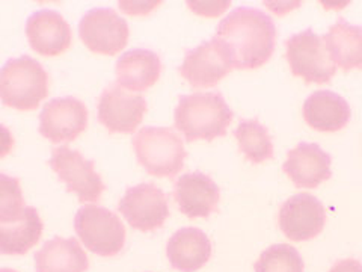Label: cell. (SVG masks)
Returning <instances> with one entry per match:
<instances>
[{
	"mask_svg": "<svg viewBox=\"0 0 362 272\" xmlns=\"http://www.w3.org/2000/svg\"><path fill=\"white\" fill-rule=\"evenodd\" d=\"M89 260L74 237H54L35 254L37 272H86Z\"/></svg>",
	"mask_w": 362,
	"mask_h": 272,
	"instance_id": "cell-21",
	"label": "cell"
},
{
	"mask_svg": "<svg viewBox=\"0 0 362 272\" xmlns=\"http://www.w3.org/2000/svg\"><path fill=\"white\" fill-rule=\"evenodd\" d=\"M255 272H303L302 256L294 246L276 244L266 248L255 262Z\"/></svg>",
	"mask_w": 362,
	"mask_h": 272,
	"instance_id": "cell-24",
	"label": "cell"
},
{
	"mask_svg": "<svg viewBox=\"0 0 362 272\" xmlns=\"http://www.w3.org/2000/svg\"><path fill=\"white\" fill-rule=\"evenodd\" d=\"M49 94V74L42 65L25 55L9 60L0 72V98L5 106L33 110Z\"/></svg>",
	"mask_w": 362,
	"mask_h": 272,
	"instance_id": "cell-3",
	"label": "cell"
},
{
	"mask_svg": "<svg viewBox=\"0 0 362 272\" xmlns=\"http://www.w3.org/2000/svg\"><path fill=\"white\" fill-rule=\"evenodd\" d=\"M233 70L218 44L211 41L201 42L198 47L186 53L180 67V74L194 88H210L218 85Z\"/></svg>",
	"mask_w": 362,
	"mask_h": 272,
	"instance_id": "cell-16",
	"label": "cell"
},
{
	"mask_svg": "<svg viewBox=\"0 0 362 272\" xmlns=\"http://www.w3.org/2000/svg\"><path fill=\"white\" fill-rule=\"evenodd\" d=\"M171 266L180 272H197L211 257V242L207 234L195 227L175 232L166 245Z\"/></svg>",
	"mask_w": 362,
	"mask_h": 272,
	"instance_id": "cell-17",
	"label": "cell"
},
{
	"mask_svg": "<svg viewBox=\"0 0 362 272\" xmlns=\"http://www.w3.org/2000/svg\"><path fill=\"white\" fill-rule=\"evenodd\" d=\"M78 35L90 52L113 56L127 45L129 25L115 9L94 8L78 23Z\"/></svg>",
	"mask_w": 362,
	"mask_h": 272,
	"instance_id": "cell-8",
	"label": "cell"
},
{
	"mask_svg": "<svg viewBox=\"0 0 362 272\" xmlns=\"http://www.w3.org/2000/svg\"><path fill=\"white\" fill-rule=\"evenodd\" d=\"M118 209L132 229L139 232L160 229L169 217V204L165 192L153 183L129 188L119 200Z\"/></svg>",
	"mask_w": 362,
	"mask_h": 272,
	"instance_id": "cell-9",
	"label": "cell"
},
{
	"mask_svg": "<svg viewBox=\"0 0 362 272\" xmlns=\"http://www.w3.org/2000/svg\"><path fill=\"white\" fill-rule=\"evenodd\" d=\"M146 101L118 84L107 86L98 100V121L112 133H132L139 128Z\"/></svg>",
	"mask_w": 362,
	"mask_h": 272,
	"instance_id": "cell-10",
	"label": "cell"
},
{
	"mask_svg": "<svg viewBox=\"0 0 362 272\" xmlns=\"http://www.w3.org/2000/svg\"><path fill=\"white\" fill-rule=\"evenodd\" d=\"M160 5V2H119V8L124 11V13L132 14V16H144L146 13H150L151 9Z\"/></svg>",
	"mask_w": 362,
	"mask_h": 272,
	"instance_id": "cell-27",
	"label": "cell"
},
{
	"mask_svg": "<svg viewBox=\"0 0 362 272\" xmlns=\"http://www.w3.org/2000/svg\"><path fill=\"white\" fill-rule=\"evenodd\" d=\"M323 41L334 64L344 72L362 68V28L350 25L344 18H338L323 35Z\"/></svg>",
	"mask_w": 362,
	"mask_h": 272,
	"instance_id": "cell-22",
	"label": "cell"
},
{
	"mask_svg": "<svg viewBox=\"0 0 362 272\" xmlns=\"http://www.w3.org/2000/svg\"><path fill=\"white\" fill-rule=\"evenodd\" d=\"M42 234V221L35 208L26 206L16 217L0 220V253L23 256L35 246Z\"/></svg>",
	"mask_w": 362,
	"mask_h": 272,
	"instance_id": "cell-19",
	"label": "cell"
},
{
	"mask_svg": "<svg viewBox=\"0 0 362 272\" xmlns=\"http://www.w3.org/2000/svg\"><path fill=\"white\" fill-rule=\"evenodd\" d=\"M86 126L88 109L74 97L53 98L40 113V133L54 144L74 141Z\"/></svg>",
	"mask_w": 362,
	"mask_h": 272,
	"instance_id": "cell-11",
	"label": "cell"
},
{
	"mask_svg": "<svg viewBox=\"0 0 362 272\" xmlns=\"http://www.w3.org/2000/svg\"><path fill=\"white\" fill-rule=\"evenodd\" d=\"M303 118L310 128L319 132H338L350 121V106L347 101L332 91H314L305 100L302 108Z\"/></svg>",
	"mask_w": 362,
	"mask_h": 272,
	"instance_id": "cell-18",
	"label": "cell"
},
{
	"mask_svg": "<svg viewBox=\"0 0 362 272\" xmlns=\"http://www.w3.org/2000/svg\"><path fill=\"white\" fill-rule=\"evenodd\" d=\"M117 82L127 91L151 88L160 77L162 62L158 55L146 49H132L117 61Z\"/></svg>",
	"mask_w": 362,
	"mask_h": 272,
	"instance_id": "cell-20",
	"label": "cell"
},
{
	"mask_svg": "<svg viewBox=\"0 0 362 272\" xmlns=\"http://www.w3.org/2000/svg\"><path fill=\"white\" fill-rule=\"evenodd\" d=\"M213 41L235 70H254L274 55L276 28L263 11L240 6L219 23Z\"/></svg>",
	"mask_w": 362,
	"mask_h": 272,
	"instance_id": "cell-1",
	"label": "cell"
},
{
	"mask_svg": "<svg viewBox=\"0 0 362 272\" xmlns=\"http://www.w3.org/2000/svg\"><path fill=\"white\" fill-rule=\"evenodd\" d=\"M240 152L252 164H262L274 157V144L267 129L258 120L242 121L234 130Z\"/></svg>",
	"mask_w": 362,
	"mask_h": 272,
	"instance_id": "cell-23",
	"label": "cell"
},
{
	"mask_svg": "<svg viewBox=\"0 0 362 272\" xmlns=\"http://www.w3.org/2000/svg\"><path fill=\"white\" fill-rule=\"evenodd\" d=\"M187 5L198 16L214 17V16L222 14L231 4L230 2H187Z\"/></svg>",
	"mask_w": 362,
	"mask_h": 272,
	"instance_id": "cell-26",
	"label": "cell"
},
{
	"mask_svg": "<svg viewBox=\"0 0 362 272\" xmlns=\"http://www.w3.org/2000/svg\"><path fill=\"white\" fill-rule=\"evenodd\" d=\"M0 272H17V271H13V269H8V268H2V269H0Z\"/></svg>",
	"mask_w": 362,
	"mask_h": 272,
	"instance_id": "cell-29",
	"label": "cell"
},
{
	"mask_svg": "<svg viewBox=\"0 0 362 272\" xmlns=\"http://www.w3.org/2000/svg\"><path fill=\"white\" fill-rule=\"evenodd\" d=\"M329 272H362V264L356 259L338 260Z\"/></svg>",
	"mask_w": 362,
	"mask_h": 272,
	"instance_id": "cell-28",
	"label": "cell"
},
{
	"mask_svg": "<svg viewBox=\"0 0 362 272\" xmlns=\"http://www.w3.org/2000/svg\"><path fill=\"white\" fill-rule=\"evenodd\" d=\"M0 220H9L25 209L20 183L17 178L0 176Z\"/></svg>",
	"mask_w": 362,
	"mask_h": 272,
	"instance_id": "cell-25",
	"label": "cell"
},
{
	"mask_svg": "<svg viewBox=\"0 0 362 272\" xmlns=\"http://www.w3.org/2000/svg\"><path fill=\"white\" fill-rule=\"evenodd\" d=\"M26 37L30 47L41 56H59L73 42L70 25L52 9L37 11L28 18Z\"/></svg>",
	"mask_w": 362,
	"mask_h": 272,
	"instance_id": "cell-13",
	"label": "cell"
},
{
	"mask_svg": "<svg viewBox=\"0 0 362 272\" xmlns=\"http://www.w3.org/2000/svg\"><path fill=\"white\" fill-rule=\"evenodd\" d=\"M132 145L138 162L151 176L173 178L185 165V145L173 129L142 128Z\"/></svg>",
	"mask_w": 362,
	"mask_h": 272,
	"instance_id": "cell-4",
	"label": "cell"
},
{
	"mask_svg": "<svg viewBox=\"0 0 362 272\" xmlns=\"http://www.w3.org/2000/svg\"><path fill=\"white\" fill-rule=\"evenodd\" d=\"M286 56L293 76L307 84H327L337 73L329 52L313 29L294 33L286 41Z\"/></svg>",
	"mask_w": 362,
	"mask_h": 272,
	"instance_id": "cell-6",
	"label": "cell"
},
{
	"mask_svg": "<svg viewBox=\"0 0 362 272\" xmlns=\"http://www.w3.org/2000/svg\"><path fill=\"white\" fill-rule=\"evenodd\" d=\"M49 165L64 181L66 191L76 194L81 203L98 201L106 189L103 180L95 171L94 162L70 147L53 149Z\"/></svg>",
	"mask_w": 362,
	"mask_h": 272,
	"instance_id": "cell-7",
	"label": "cell"
},
{
	"mask_svg": "<svg viewBox=\"0 0 362 272\" xmlns=\"http://www.w3.org/2000/svg\"><path fill=\"white\" fill-rule=\"evenodd\" d=\"M234 118L221 93H194L180 97L175 128L186 141H213L223 136Z\"/></svg>",
	"mask_w": 362,
	"mask_h": 272,
	"instance_id": "cell-2",
	"label": "cell"
},
{
	"mask_svg": "<svg viewBox=\"0 0 362 272\" xmlns=\"http://www.w3.org/2000/svg\"><path fill=\"white\" fill-rule=\"evenodd\" d=\"M278 224L290 241H310L323 232L326 209L320 200L310 194L293 196L281 206Z\"/></svg>",
	"mask_w": 362,
	"mask_h": 272,
	"instance_id": "cell-12",
	"label": "cell"
},
{
	"mask_svg": "<svg viewBox=\"0 0 362 272\" xmlns=\"http://www.w3.org/2000/svg\"><path fill=\"white\" fill-rule=\"evenodd\" d=\"M74 230L89 251L101 257L119 254L126 244V227L121 220L95 204H86L77 210Z\"/></svg>",
	"mask_w": 362,
	"mask_h": 272,
	"instance_id": "cell-5",
	"label": "cell"
},
{
	"mask_svg": "<svg viewBox=\"0 0 362 272\" xmlns=\"http://www.w3.org/2000/svg\"><path fill=\"white\" fill-rule=\"evenodd\" d=\"M331 156L319 145L300 142L287 153L282 169L296 188L314 189L331 178Z\"/></svg>",
	"mask_w": 362,
	"mask_h": 272,
	"instance_id": "cell-14",
	"label": "cell"
},
{
	"mask_svg": "<svg viewBox=\"0 0 362 272\" xmlns=\"http://www.w3.org/2000/svg\"><path fill=\"white\" fill-rule=\"evenodd\" d=\"M174 198L189 218H209L218 210L221 192L218 185L202 173H186L174 185Z\"/></svg>",
	"mask_w": 362,
	"mask_h": 272,
	"instance_id": "cell-15",
	"label": "cell"
}]
</instances>
